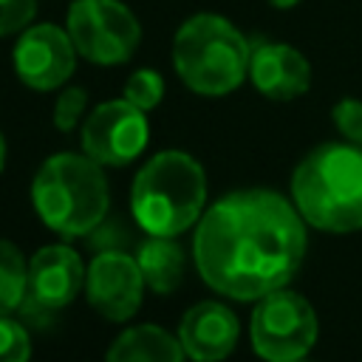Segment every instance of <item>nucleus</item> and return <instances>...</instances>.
<instances>
[{
    "mask_svg": "<svg viewBox=\"0 0 362 362\" xmlns=\"http://www.w3.org/2000/svg\"><path fill=\"white\" fill-rule=\"evenodd\" d=\"M303 215L272 189H238L215 201L195 229L201 277L232 300L283 288L305 257Z\"/></svg>",
    "mask_w": 362,
    "mask_h": 362,
    "instance_id": "nucleus-1",
    "label": "nucleus"
},
{
    "mask_svg": "<svg viewBox=\"0 0 362 362\" xmlns=\"http://www.w3.org/2000/svg\"><path fill=\"white\" fill-rule=\"evenodd\" d=\"M297 212L322 232L362 229V147L325 141L291 175Z\"/></svg>",
    "mask_w": 362,
    "mask_h": 362,
    "instance_id": "nucleus-2",
    "label": "nucleus"
},
{
    "mask_svg": "<svg viewBox=\"0 0 362 362\" xmlns=\"http://www.w3.org/2000/svg\"><path fill=\"white\" fill-rule=\"evenodd\" d=\"M249 40L221 14L187 17L173 37L178 79L201 96H226L249 76Z\"/></svg>",
    "mask_w": 362,
    "mask_h": 362,
    "instance_id": "nucleus-3",
    "label": "nucleus"
},
{
    "mask_svg": "<svg viewBox=\"0 0 362 362\" xmlns=\"http://www.w3.org/2000/svg\"><path fill=\"white\" fill-rule=\"evenodd\" d=\"M206 201L204 167L181 150L156 153L136 175L130 206L133 218L150 235H178L189 229Z\"/></svg>",
    "mask_w": 362,
    "mask_h": 362,
    "instance_id": "nucleus-4",
    "label": "nucleus"
},
{
    "mask_svg": "<svg viewBox=\"0 0 362 362\" xmlns=\"http://www.w3.org/2000/svg\"><path fill=\"white\" fill-rule=\"evenodd\" d=\"M31 198L48 229L79 238L99 226L107 212V178L90 156L57 153L37 170Z\"/></svg>",
    "mask_w": 362,
    "mask_h": 362,
    "instance_id": "nucleus-5",
    "label": "nucleus"
},
{
    "mask_svg": "<svg viewBox=\"0 0 362 362\" xmlns=\"http://www.w3.org/2000/svg\"><path fill=\"white\" fill-rule=\"evenodd\" d=\"M65 28L76 54L93 65L127 62L141 40V25L122 0H74Z\"/></svg>",
    "mask_w": 362,
    "mask_h": 362,
    "instance_id": "nucleus-6",
    "label": "nucleus"
},
{
    "mask_svg": "<svg viewBox=\"0 0 362 362\" xmlns=\"http://www.w3.org/2000/svg\"><path fill=\"white\" fill-rule=\"evenodd\" d=\"M317 339V314L294 291L277 288L257 300L252 314V345L266 362H291L311 351Z\"/></svg>",
    "mask_w": 362,
    "mask_h": 362,
    "instance_id": "nucleus-7",
    "label": "nucleus"
},
{
    "mask_svg": "<svg viewBox=\"0 0 362 362\" xmlns=\"http://www.w3.org/2000/svg\"><path fill=\"white\" fill-rule=\"evenodd\" d=\"M147 116L124 96L102 102L82 124V150L96 164L122 167L147 147Z\"/></svg>",
    "mask_w": 362,
    "mask_h": 362,
    "instance_id": "nucleus-8",
    "label": "nucleus"
},
{
    "mask_svg": "<svg viewBox=\"0 0 362 362\" xmlns=\"http://www.w3.org/2000/svg\"><path fill=\"white\" fill-rule=\"evenodd\" d=\"M76 48L68 28L37 23L20 31L14 42V71L23 85L34 90H54L65 85L76 68Z\"/></svg>",
    "mask_w": 362,
    "mask_h": 362,
    "instance_id": "nucleus-9",
    "label": "nucleus"
},
{
    "mask_svg": "<svg viewBox=\"0 0 362 362\" xmlns=\"http://www.w3.org/2000/svg\"><path fill=\"white\" fill-rule=\"evenodd\" d=\"M85 288L90 305L102 317L122 322L139 311L144 277L136 257L127 252H96L90 269L85 272Z\"/></svg>",
    "mask_w": 362,
    "mask_h": 362,
    "instance_id": "nucleus-10",
    "label": "nucleus"
},
{
    "mask_svg": "<svg viewBox=\"0 0 362 362\" xmlns=\"http://www.w3.org/2000/svg\"><path fill=\"white\" fill-rule=\"evenodd\" d=\"M249 79L263 96L274 102H288L308 90L311 65L294 45L257 42L249 54Z\"/></svg>",
    "mask_w": 362,
    "mask_h": 362,
    "instance_id": "nucleus-11",
    "label": "nucleus"
},
{
    "mask_svg": "<svg viewBox=\"0 0 362 362\" xmlns=\"http://www.w3.org/2000/svg\"><path fill=\"white\" fill-rule=\"evenodd\" d=\"M238 334H240L238 317L226 305L212 300L192 305L178 325V342L184 354L192 356L195 362L226 359L238 345Z\"/></svg>",
    "mask_w": 362,
    "mask_h": 362,
    "instance_id": "nucleus-12",
    "label": "nucleus"
},
{
    "mask_svg": "<svg viewBox=\"0 0 362 362\" xmlns=\"http://www.w3.org/2000/svg\"><path fill=\"white\" fill-rule=\"evenodd\" d=\"M82 283H85L82 257L71 246H62V243L42 246L28 263V288L25 291L57 311L79 294Z\"/></svg>",
    "mask_w": 362,
    "mask_h": 362,
    "instance_id": "nucleus-13",
    "label": "nucleus"
},
{
    "mask_svg": "<svg viewBox=\"0 0 362 362\" xmlns=\"http://www.w3.org/2000/svg\"><path fill=\"white\" fill-rule=\"evenodd\" d=\"M105 362H184V348L158 325H136L116 337Z\"/></svg>",
    "mask_w": 362,
    "mask_h": 362,
    "instance_id": "nucleus-14",
    "label": "nucleus"
},
{
    "mask_svg": "<svg viewBox=\"0 0 362 362\" xmlns=\"http://www.w3.org/2000/svg\"><path fill=\"white\" fill-rule=\"evenodd\" d=\"M136 263L141 269L144 283L153 291L170 294V291H175L181 286V277H184V249L173 238L153 235L150 240L139 243Z\"/></svg>",
    "mask_w": 362,
    "mask_h": 362,
    "instance_id": "nucleus-15",
    "label": "nucleus"
},
{
    "mask_svg": "<svg viewBox=\"0 0 362 362\" xmlns=\"http://www.w3.org/2000/svg\"><path fill=\"white\" fill-rule=\"evenodd\" d=\"M28 288V266L20 249L8 240H0V317L11 314Z\"/></svg>",
    "mask_w": 362,
    "mask_h": 362,
    "instance_id": "nucleus-16",
    "label": "nucleus"
},
{
    "mask_svg": "<svg viewBox=\"0 0 362 362\" xmlns=\"http://www.w3.org/2000/svg\"><path fill=\"white\" fill-rule=\"evenodd\" d=\"M161 96H164V79L153 68H139L124 82V99L144 113L153 110L161 102Z\"/></svg>",
    "mask_w": 362,
    "mask_h": 362,
    "instance_id": "nucleus-17",
    "label": "nucleus"
},
{
    "mask_svg": "<svg viewBox=\"0 0 362 362\" xmlns=\"http://www.w3.org/2000/svg\"><path fill=\"white\" fill-rule=\"evenodd\" d=\"M31 356V339L25 331V322L0 317V362H28Z\"/></svg>",
    "mask_w": 362,
    "mask_h": 362,
    "instance_id": "nucleus-18",
    "label": "nucleus"
},
{
    "mask_svg": "<svg viewBox=\"0 0 362 362\" xmlns=\"http://www.w3.org/2000/svg\"><path fill=\"white\" fill-rule=\"evenodd\" d=\"M85 107H88V93H85V88H76V85H74V88H65V90L57 96V102H54V124H57V130L71 133V130L79 124Z\"/></svg>",
    "mask_w": 362,
    "mask_h": 362,
    "instance_id": "nucleus-19",
    "label": "nucleus"
},
{
    "mask_svg": "<svg viewBox=\"0 0 362 362\" xmlns=\"http://www.w3.org/2000/svg\"><path fill=\"white\" fill-rule=\"evenodd\" d=\"M88 238H90L93 252H124V246L133 243V235H130L127 223H122L119 218H113V221L102 218V223L93 226L88 232Z\"/></svg>",
    "mask_w": 362,
    "mask_h": 362,
    "instance_id": "nucleus-20",
    "label": "nucleus"
},
{
    "mask_svg": "<svg viewBox=\"0 0 362 362\" xmlns=\"http://www.w3.org/2000/svg\"><path fill=\"white\" fill-rule=\"evenodd\" d=\"M331 119L345 141L362 147V99H339L331 110Z\"/></svg>",
    "mask_w": 362,
    "mask_h": 362,
    "instance_id": "nucleus-21",
    "label": "nucleus"
},
{
    "mask_svg": "<svg viewBox=\"0 0 362 362\" xmlns=\"http://www.w3.org/2000/svg\"><path fill=\"white\" fill-rule=\"evenodd\" d=\"M34 14H37V0H0V37L28 28Z\"/></svg>",
    "mask_w": 362,
    "mask_h": 362,
    "instance_id": "nucleus-22",
    "label": "nucleus"
},
{
    "mask_svg": "<svg viewBox=\"0 0 362 362\" xmlns=\"http://www.w3.org/2000/svg\"><path fill=\"white\" fill-rule=\"evenodd\" d=\"M17 311H20V322L34 325V328H48V325L54 322V311H57V308L40 303L34 294L25 291L23 300H20V305H17Z\"/></svg>",
    "mask_w": 362,
    "mask_h": 362,
    "instance_id": "nucleus-23",
    "label": "nucleus"
},
{
    "mask_svg": "<svg viewBox=\"0 0 362 362\" xmlns=\"http://www.w3.org/2000/svg\"><path fill=\"white\" fill-rule=\"evenodd\" d=\"M274 8H294V6H300V0H269Z\"/></svg>",
    "mask_w": 362,
    "mask_h": 362,
    "instance_id": "nucleus-24",
    "label": "nucleus"
},
{
    "mask_svg": "<svg viewBox=\"0 0 362 362\" xmlns=\"http://www.w3.org/2000/svg\"><path fill=\"white\" fill-rule=\"evenodd\" d=\"M3 164H6V139L0 133V170H3Z\"/></svg>",
    "mask_w": 362,
    "mask_h": 362,
    "instance_id": "nucleus-25",
    "label": "nucleus"
},
{
    "mask_svg": "<svg viewBox=\"0 0 362 362\" xmlns=\"http://www.w3.org/2000/svg\"><path fill=\"white\" fill-rule=\"evenodd\" d=\"M291 362H305V356H300V359H291Z\"/></svg>",
    "mask_w": 362,
    "mask_h": 362,
    "instance_id": "nucleus-26",
    "label": "nucleus"
}]
</instances>
